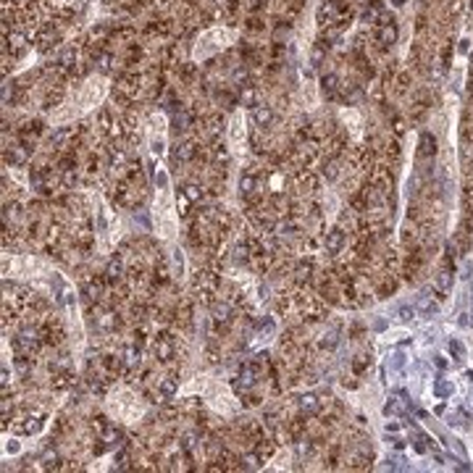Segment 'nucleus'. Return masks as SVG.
Masks as SVG:
<instances>
[{
    "label": "nucleus",
    "mask_w": 473,
    "mask_h": 473,
    "mask_svg": "<svg viewBox=\"0 0 473 473\" xmlns=\"http://www.w3.org/2000/svg\"><path fill=\"white\" fill-rule=\"evenodd\" d=\"M176 389H179V381L176 379H163L161 384H158V394H161L163 400H171L176 394Z\"/></svg>",
    "instance_id": "f8f14e48"
},
{
    "label": "nucleus",
    "mask_w": 473,
    "mask_h": 473,
    "mask_svg": "<svg viewBox=\"0 0 473 473\" xmlns=\"http://www.w3.org/2000/svg\"><path fill=\"white\" fill-rule=\"evenodd\" d=\"M434 155H437V137L429 131H423L418 140V158L421 161H434Z\"/></svg>",
    "instance_id": "f03ea898"
},
{
    "label": "nucleus",
    "mask_w": 473,
    "mask_h": 473,
    "mask_svg": "<svg viewBox=\"0 0 473 473\" xmlns=\"http://www.w3.org/2000/svg\"><path fill=\"white\" fill-rule=\"evenodd\" d=\"M297 408H300V413H305V415H315L321 410V400L315 397V394H302L300 400H297Z\"/></svg>",
    "instance_id": "0eeeda50"
},
{
    "label": "nucleus",
    "mask_w": 473,
    "mask_h": 473,
    "mask_svg": "<svg viewBox=\"0 0 473 473\" xmlns=\"http://www.w3.org/2000/svg\"><path fill=\"white\" fill-rule=\"evenodd\" d=\"M458 324H460V326H468V324H470V321H468V313H463V315H460V321H458Z\"/></svg>",
    "instance_id": "ea45409f"
},
{
    "label": "nucleus",
    "mask_w": 473,
    "mask_h": 473,
    "mask_svg": "<svg viewBox=\"0 0 473 473\" xmlns=\"http://www.w3.org/2000/svg\"><path fill=\"white\" fill-rule=\"evenodd\" d=\"M447 347H449V352L455 355V360H463V357H465V347H463V342L449 339V345H447Z\"/></svg>",
    "instance_id": "a878e982"
},
{
    "label": "nucleus",
    "mask_w": 473,
    "mask_h": 473,
    "mask_svg": "<svg viewBox=\"0 0 473 473\" xmlns=\"http://www.w3.org/2000/svg\"><path fill=\"white\" fill-rule=\"evenodd\" d=\"M336 89H339V77H336V74H326V77H324V92H326L329 98H334Z\"/></svg>",
    "instance_id": "2eb2a0df"
},
{
    "label": "nucleus",
    "mask_w": 473,
    "mask_h": 473,
    "mask_svg": "<svg viewBox=\"0 0 473 473\" xmlns=\"http://www.w3.org/2000/svg\"><path fill=\"white\" fill-rule=\"evenodd\" d=\"M336 345H339V336H336V331L324 334V339H321V350H334Z\"/></svg>",
    "instance_id": "393cba45"
},
{
    "label": "nucleus",
    "mask_w": 473,
    "mask_h": 473,
    "mask_svg": "<svg viewBox=\"0 0 473 473\" xmlns=\"http://www.w3.org/2000/svg\"><path fill=\"white\" fill-rule=\"evenodd\" d=\"M437 292H439V297H444L449 289H452V271H449V268H442V271L437 274Z\"/></svg>",
    "instance_id": "1a4fd4ad"
},
{
    "label": "nucleus",
    "mask_w": 473,
    "mask_h": 473,
    "mask_svg": "<svg viewBox=\"0 0 473 473\" xmlns=\"http://www.w3.org/2000/svg\"><path fill=\"white\" fill-rule=\"evenodd\" d=\"M392 363H394V368H402V363H405V357H402V352H397V355H394V360H392Z\"/></svg>",
    "instance_id": "c9c22d12"
},
{
    "label": "nucleus",
    "mask_w": 473,
    "mask_h": 473,
    "mask_svg": "<svg viewBox=\"0 0 473 473\" xmlns=\"http://www.w3.org/2000/svg\"><path fill=\"white\" fill-rule=\"evenodd\" d=\"M336 174H339V168H336V163L331 161V163H329V166L324 168V176L329 179V182H334V179H336Z\"/></svg>",
    "instance_id": "2f4dec72"
},
{
    "label": "nucleus",
    "mask_w": 473,
    "mask_h": 473,
    "mask_svg": "<svg viewBox=\"0 0 473 473\" xmlns=\"http://www.w3.org/2000/svg\"><path fill=\"white\" fill-rule=\"evenodd\" d=\"M387 442H389L394 449H402V447H405V439H400V437H389Z\"/></svg>",
    "instance_id": "72a5a7b5"
},
{
    "label": "nucleus",
    "mask_w": 473,
    "mask_h": 473,
    "mask_svg": "<svg viewBox=\"0 0 473 473\" xmlns=\"http://www.w3.org/2000/svg\"><path fill=\"white\" fill-rule=\"evenodd\" d=\"M155 355L161 357V360H171V355H174V345L168 342V339H161L155 345Z\"/></svg>",
    "instance_id": "6ab92c4d"
},
{
    "label": "nucleus",
    "mask_w": 473,
    "mask_h": 473,
    "mask_svg": "<svg viewBox=\"0 0 473 473\" xmlns=\"http://www.w3.org/2000/svg\"><path fill=\"white\" fill-rule=\"evenodd\" d=\"M376 37H379V42L384 45V48H389V45H394L397 42V27L392 24V18L387 21H381V27H379V32H376Z\"/></svg>",
    "instance_id": "20e7f679"
},
{
    "label": "nucleus",
    "mask_w": 473,
    "mask_h": 473,
    "mask_svg": "<svg viewBox=\"0 0 473 473\" xmlns=\"http://www.w3.org/2000/svg\"><path fill=\"white\" fill-rule=\"evenodd\" d=\"M310 271H313V263L310 260H300L297 268H295V279L297 281H308L310 279Z\"/></svg>",
    "instance_id": "a211bd4d"
},
{
    "label": "nucleus",
    "mask_w": 473,
    "mask_h": 473,
    "mask_svg": "<svg viewBox=\"0 0 473 473\" xmlns=\"http://www.w3.org/2000/svg\"><path fill=\"white\" fill-rule=\"evenodd\" d=\"M192 155H195V145L192 142H182V145L176 147V158H179V161H190Z\"/></svg>",
    "instance_id": "4be33fe9"
},
{
    "label": "nucleus",
    "mask_w": 473,
    "mask_h": 473,
    "mask_svg": "<svg viewBox=\"0 0 473 473\" xmlns=\"http://www.w3.org/2000/svg\"><path fill=\"white\" fill-rule=\"evenodd\" d=\"M195 444H197V434H187V437H184V442H182V447L187 449V452H190V449H192Z\"/></svg>",
    "instance_id": "473e14b6"
},
{
    "label": "nucleus",
    "mask_w": 473,
    "mask_h": 473,
    "mask_svg": "<svg viewBox=\"0 0 473 473\" xmlns=\"http://www.w3.org/2000/svg\"><path fill=\"white\" fill-rule=\"evenodd\" d=\"M336 16V6L334 3H324L321 11H318V21H324V24H329V21Z\"/></svg>",
    "instance_id": "412c9836"
},
{
    "label": "nucleus",
    "mask_w": 473,
    "mask_h": 473,
    "mask_svg": "<svg viewBox=\"0 0 473 473\" xmlns=\"http://www.w3.org/2000/svg\"><path fill=\"white\" fill-rule=\"evenodd\" d=\"M468 50H470V45H468V40H463L460 42V53H468Z\"/></svg>",
    "instance_id": "58836bf2"
},
{
    "label": "nucleus",
    "mask_w": 473,
    "mask_h": 473,
    "mask_svg": "<svg viewBox=\"0 0 473 473\" xmlns=\"http://www.w3.org/2000/svg\"><path fill=\"white\" fill-rule=\"evenodd\" d=\"M397 313H400L402 321H413V318H415V308H410V305H400Z\"/></svg>",
    "instance_id": "c85d7f7f"
},
{
    "label": "nucleus",
    "mask_w": 473,
    "mask_h": 473,
    "mask_svg": "<svg viewBox=\"0 0 473 473\" xmlns=\"http://www.w3.org/2000/svg\"><path fill=\"white\" fill-rule=\"evenodd\" d=\"M11 48H13V53H24V48H27V40L21 37V34H11Z\"/></svg>",
    "instance_id": "cd10ccee"
},
{
    "label": "nucleus",
    "mask_w": 473,
    "mask_h": 473,
    "mask_svg": "<svg viewBox=\"0 0 473 473\" xmlns=\"http://www.w3.org/2000/svg\"><path fill=\"white\" fill-rule=\"evenodd\" d=\"M110 63H113L110 53H98V55H95V66H98L100 71H110Z\"/></svg>",
    "instance_id": "5701e85b"
},
{
    "label": "nucleus",
    "mask_w": 473,
    "mask_h": 473,
    "mask_svg": "<svg viewBox=\"0 0 473 473\" xmlns=\"http://www.w3.org/2000/svg\"><path fill=\"white\" fill-rule=\"evenodd\" d=\"M184 197H187L190 202H197V200L202 197V190H200L197 184H187V187H184Z\"/></svg>",
    "instance_id": "bb28decb"
},
{
    "label": "nucleus",
    "mask_w": 473,
    "mask_h": 473,
    "mask_svg": "<svg viewBox=\"0 0 473 473\" xmlns=\"http://www.w3.org/2000/svg\"><path fill=\"white\" fill-rule=\"evenodd\" d=\"M153 153H155V155H163V142H161V140L153 142Z\"/></svg>",
    "instance_id": "f704fd0d"
},
{
    "label": "nucleus",
    "mask_w": 473,
    "mask_h": 473,
    "mask_svg": "<svg viewBox=\"0 0 473 473\" xmlns=\"http://www.w3.org/2000/svg\"><path fill=\"white\" fill-rule=\"evenodd\" d=\"M258 187H260V184H258V179H255L253 174H244V176L239 179V195H242V197H253V195L258 192Z\"/></svg>",
    "instance_id": "9d476101"
},
{
    "label": "nucleus",
    "mask_w": 473,
    "mask_h": 473,
    "mask_svg": "<svg viewBox=\"0 0 473 473\" xmlns=\"http://www.w3.org/2000/svg\"><path fill=\"white\" fill-rule=\"evenodd\" d=\"M345 242H347V237H345V232L342 229H331V232H326V239H324V247H326V253L329 255H336L345 247Z\"/></svg>",
    "instance_id": "7ed1b4c3"
},
{
    "label": "nucleus",
    "mask_w": 473,
    "mask_h": 473,
    "mask_svg": "<svg viewBox=\"0 0 473 473\" xmlns=\"http://www.w3.org/2000/svg\"><path fill=\"white\" fill-rule=\"evenodd\" d=\"M121 360H124V366L126 368H137L140 366V347H126L124 350V355H121Z\"/></svg>",
    "instance_id": "ddd939ff"
},
{
    "label": "nucleus",
    "mask_w": 473,
    "mask_h": 473,
    "mask_svg": "<svg viewBox=\"0 0 473 473\" xmlns=\"http://www.w3.org/2000/svg\"><path fill=\"white\" fill-rule=\"evenodd\" d=\"M392 3H394V6H402V3H405V0H392Z\"/></svg>",
    "instance_id": "a19ab883"
},
{
    "label": "nucleus",
    "mask_w": 473,
    "mask_h": 473,
    "mask_svg": "<svg viewBox=\"0 0 473 473\" xmlns=\"http://www.w3.org/2000/svg\"><path fill=\"white\" fill-rule=\"evenodd\" d=\"M434 363H437V368H447V360H444L442 355H437V357H434Z\"/></svg>",
    "instance_id": "e433bc0d"
},
{
    "label": "nucleus",
    "mask_w": 473,
    "mask_h": 473,
    "mask_svg": "<svg viewBox=\"0 0 473 473\" xmlns=\"http://www.w3.org/2000/svg\"><path fill=\"white\" fill-rule=\"evenodd\" d=\"M255 376H258L255 366H244V368H242V373H239V381L234 384V389H237V392H247V389H250V387L255 384V381H258Z\"/></svg>",
    "instance_id": "39448f33"
},
{
    "label": "nucleus",
    "mask_w": 473,
    "mask_h": 473,
    "mask_svg": "<svg viewBox=\"0 0 473 473\" xmlns=\"http://www.w3.org/2000/svg\"><path fill=\"white\" fill-rule=\"evenodd\" d=\"M415 313H421L423 318H431V315H437V313H439V305H437L431 297L421 295V297L415 300Z\"/></svg>",
    "instance_id": "6e6552de"
},
{
    "label": "nucleus",
    "mask_w": 473,
    "mask_h": 473,
    "mask_svg": "<svg viewBox=\"0 0 473 473\" xmlns=\"http://www.w3.org/2000/svg\"><path fill=\"white\" fill-rule=\"evenodd\" d=\"M447 447H449V449H455V455H458L460 460H465V447H463L458 439H449V442H447Z\"/></svg>",
    "instance_id": "7c9ffc66"
},
{
    "label": "nucleus",
    "mask_w": 473,
    "mask_h": 473,
    "mask_svg": "<svg viewBox=\"0 0 473 473\" xmlns=\"http://www.w3.org/2000/svg\"><path fill=\"white\" fill-rule=\"evenodd\" d=\"M413 408V402H410V397L405 394V392H397L389 402H387V408H384V413L387 415H405Z\"/></svg>",
    "instance_id": "f257e3e1"
},
{
    "label": "nucleus",
    "mask_w": 473,
    "mask_h": 473,
    "mask_svg": "<svg viewBox=\"0 0 473 473\" xmlns=\"http://www.w3.org/2000/svg\"><path fill=\"white\" fill-rule=\"evenodd\" d=\"M434 394H437L439 400L449 397V394H452V384H449L447 379H437V381H434Z\"/></svg>",
    "instance_id": "dca6fc26"
},
{
    "label": "nucleus",
    "mask_w": 473,
    "mask_h": 473,
    "mask_svg": "<svg viewBox=\"0 0 473 473\" xmlns=\"http://www.w3.org/2000/svg\"><path fill=\"white\" fill-rule=\"evenodd\" d=\"M6 449H8V452H18V442H8Z\"/></svg>",
    "instance_id": "4c0bfd02"
},
{
    "label": "nucleus",
    "mask_w": 473,
    "mask_h": 473,
    "mask_svg": "<svg viewBox=\"0 0 473 473\" xmlns=\"http://www.w3.org/2000/svg\"><path fill=\"white\" fill-rule=\"evenodd\" d=\"M253 121H255V126H260V129L271 126V124H274V110L268 108V105H255V108H253Z\"/></svg>",
    "instance_id": "423d86ee"
},
{
    "label": "nucleus",
    "mask_w": 473,
    "mask_h": 473,
    "mask_svg": "<svg viewBox=\"0 0 473 473\" xmlns=\"http://www.w3.org/2000/svg\"><path fill=\"white\" fill-rule=\"evenodd\" d=\"M381 13H384V11H381V6H368L363 11V21H384V18H381Z\"/></svg>",
    "instance_id": "b1692460"
},
{
    "label": "nucleus",
    "mask_w": 473,
    "mask_h": 473,
    "mask_svg": "<svg viewBox=\"0 0 473 473\" xmlns=\"http://www.w3.org/2000/svg\"><path fill=\"white\" fill-rule=\"evenodd\" d=\"M229 318H232V308L226 305V302H221V305H216L213 308V321H223V324H229Z\"/></svg>",
    "instance_id": "4468645a"
},
{
    "label": "nucleus",
    "mask_w": 473,
    "mask_h": 473,
    "mask_svg": "<svg viewBox=\"0 0 473 473\" xmlns=\"http://www.w3.org/2000/svg\"><path fill=\"white\" fill-rule=\"evenodd\" d=\"M174 129L176 131L190 129V113H187V110H176V113H174Z\"/></svg>",
    "instance_id": "aec40b11"
},
{
    "label": "nucleus",
    "mask_w": 473,
    "mask_h": 473,
    "mask_svg": "<svg viewBox=\"0 0 473 473\" xmlns=\"http://www.w3.org/2000/svg\"><path fill=\"white\" fill-rule=\"evenodd\" d=\"M470 63H473V53H470Z\"/></svg>",
    "instance_id": "79ce46f5"
},
{
    "label": "nucleus",
    "mask_w": 473,
    "mask_h": 473,
    "mask_svg": "<svg viewBox=\"0 0 473 473\" xmlns=\"http://www.w3.org/2000/svg\"><path fill=\"white\" fill-rule=\"evenodd\" d=\"M255 87L250 84V82H244V84H239V100H242V105H250V108H255L258 103H255Z\"/></svg>",
    "instance_id": "9b49d317"
},
{
    "label": "nucleus",
    "mask_w": 473,
    "mask_h": 473,
    "mask_svg": "<svg viewBox=\"0 0 473 473\" xmlns=\"http://www.w3.org/2000/svg\"><path fill=\"white\" fill-rule=\"evenodd\" d=\"M460 158H463V163H470L473 161V145L465 140L463 142V150H460Z\"/></svg>",
    "instance_id": "c756f323"
},
{
    "label": "nucleus",
    "mask_w": 473,
    "mask_h": 473,
    "mask_svg": "<svg viewBox=\"0 0 473 473\" xmlns=\"http://www.w3.org/2000/svg\"><path fill=\"white\" fill-rule=\"evenodd\" d=\"M295 234H297L295 223H289V221H281V223H276V237H281V239H292Z\"/></svg>",
    "instance_id": "f3484780"
}]
</instances>
